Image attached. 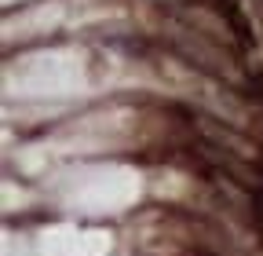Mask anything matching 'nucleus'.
Returning <instances> with one entry per match:
<instances>
[{"label":"nucleus","mask_w":263,"mask_h":256,"mask_svg":"<svg viewBox=\"0 0 263 256\" xmlns=\"http://www.w3.org/2000/svg\"><path fill=\"white\" fill-rule=\"evenodd\" d=\"M197 128H201V136L209 139V143H216V147H227L234 157H241V161H252L256 157V147L245 139V136H238V132H230V128H223L219 121H212V117H201L197 121Z\"/></svg>","instance_id":"obj_2"},{"label":"nucleus","mask_w":263,"mask_h":256,"mask_svg":"<svg viewBox=\"0 0 263 256\" xmlns=\"http://www.w3.org/2000/svg\"><path fill=\"white\" fill-rule=\"evenodd\" d=\"M256 220H259V231H263V198H259V209H256Z\"/></svg>","instance_id":"obj_3"},{"label":"nucleus","mask_w":263,"mask_h":256,"mask_svg":"<svg viewBox=\"0 0 263 256\" xmlns=\"http://www.w3.org/2000/svg\"><path fill=\"white\" fill-rule=\"evenodd\" d=\"M176 44H179V51H183L186 59H194V66L209 70L212 77L238 81V66H234V59L219 48V41H212V37H205V33H197V29H186V26H183L179 33H176Z\"/></svg>","instance_id":"obj_1"}]
</instances>
